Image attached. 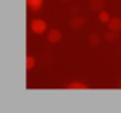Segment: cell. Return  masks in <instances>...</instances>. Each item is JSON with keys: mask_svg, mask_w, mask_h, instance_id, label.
<instances>
[{"mask_svg": "<svg viewBox=\"0 0 121 113\" xmlns=\"http://www.w3.org/2000/svg\"><path fill=\"white\" fill-rule=\"evenodd\" d=\"M30 29L33 33L36 34H43L47 29V23L43 20V19H34L31 23H30Z\"/></svg>", "mask_w": 121, "mask_h": 113, "instance_id": "obj_1", "label": "cell"}, {"mask_svg": "<svg viewBox=\"0 0 121 113\" xmlns=\"http://www.w3.org/2000/svg\"><path fill=\"white\" fill-rule=\"evenodd\" d=\"M84 17L83 16H80V14H74L71 19H70V22H69V24H70V27L73 29V30H80L83 26H84Z\"/></svg>", "mask_w": 121, "mask_h": 113, "instance_id": "obj_2", "label": "cell"}, {"mask_svg": "<svg viewBox=\"0 0 121 113\" xmlns=\"http://www.w3.org/2000/svg\"><path fill=\"white\" fill-rule=\"evenodd\" d=\"M63 39V33L60 32L58 29H50L47 33V40L50 43H58L60 40Z\"/></svg>", "mask_w": 121, "mask_h": 113, "instance_id": "obj_3", "label": "cell"}, {"mask_svg": "<svg viewBox=\"0 0 121 113\" xmlns=\"http://www.w3.org/2000/svg\"><path fill=\"white\" fill-rule=\"evenodd\" d=\"M26 3H27V7L33 12H39L43 5H44V0H26Z\"/></svg>", "mask_w": 121, "mask_h": 113, "instance_id": "obj_4", "label": "cell"}, {"mask_svg": "<svg viewBox=\"0 0 121 113\" xmlns=\"http://www.w3.org/2000/svg\"><path fill=\"white\" fill-rule=\"evenodd\" d=\"M88 6H90V9H91L93 12L100 13V12L104 9V0H90Z\"/></svg>", "mask_w": 121, "mask_h": 113, "instance_id": "obj_5", "label": "cell"}, {"mask_svg": "<svg viewBox=\"0 0 121 113\" xmlns=\"http://www.w3.org/2000/svg\"><path fill=\"white\" fill-rule=\"evenodd\" d=\"M108 30L121 32V19H118V17L110 19V22H108Z\"/></svg>", "mask_w": 121, "mask_h": 113, "instance_id": "obj_6", "label": "cell"}, {"mask_svg": "<svg viewBox=\"0 0 121 113\" xmlns=\"http://www.w3.org/2000/svg\"><path fill=\"white\" fill-rule=\"evenodd\" d=\"M66 89H74V90H87L88 86L84 85V83H80V82H73V83H69L66 85Z\"/></svg>", "mask_w": 121, "mask_h": 113, "instance_id": "obj_7", "label": "cell"}, {"mask_svg": "<svg viewBox=\"0 0 121 113\" xmlns=\"http://www.w3.org/2000/svg\"><path fill=\"white\" fill-rule=\"evenodd\" d=\"M100 42H101V36H100L98 33H91V34L88 36V43H90L91 46H98Z\"/></svg>", "mask_w": 121, "mask_h": 113, "instance_id": "obj_8", "label": "cell"}, {"mask_svg": "<svg viewBox=\"0 0 121 113\" xmlns=\"http://www.w3.org/2000/svg\"><path fill=\"white\" fill-rule=\"evenodd\" d=\"M105 39L108 42H117L120 39V32H114V30H108V33L105 34Z\"/></svg>", "mask_w": 121, "mask_h": 113, "instance_id": "obj_9", "label": "cell"}, {"mask_svg": "<svg viewBox=\"0 0 121 113\" xmlns=\"http://www.w3.org/2000/svg\"><path fill=\"white\" fill-rule=\"evenodd\" d=\"M110 14L107 13V12H104V10H101L100 13H98V20L101 22V23H108L110 22Z\"/></svg>", "mask_w": 121, "mask_h": 113, "instance_id": "obj_10", "label": "cell"}, {"mask_svg": "<svg viewBox=\"0 0 121 113\" xmlns=\"http://www.w3.org/2000/svg\"><path fill=\"white\" fill-rule=\"evenodd\" d=\"M34 66H36V59L33 57V56H27V59H26V67H27V70H31Z\"/></svg>", "mask_w": 121, "mask_h": 113, "instance_id": "obj_11", "label": "cell"}, {"mask_svg": "<svg viewBox=\"0 0 121 113\" xmlns=\"http://www.w3.org/2000/svg\"><path fill=\"white\" fill-rule=\"evenodd\" d=\"M77 10H78V7H71V9H70V13L74 16V14H77Z\"/></svg>", "mask_w": 121, "mask_h": 113, "instance_id": "obj_12", "label": "cell"}, {"mask_svg": "<svg viewBox=\"0 0 121 113\" xmlns=\"http://www.w3.org/2000/svg\"><path fill=\"white\" fill-rule=\"evenodd\" d=\"M118 85H120V87H121V77H120V82H118Z\"/></svg>", "mask_w": 121, "mask_h": 113, "instance_id": "obj_13", "label": "cell"}, {"mask_svg": "<svg viewBox=\"0 0 121 113\" xmlns=\"http://www.w3.org/2000/svg\"><path fill=\"white\" fill-rule=\"evenodd\" d=\"M61 2H70V0H61Z\"/></svg>", "mask_w": 121, "mask_h": 113, "instance_id": "obj_14", "label": "cell"}]
</instances>
